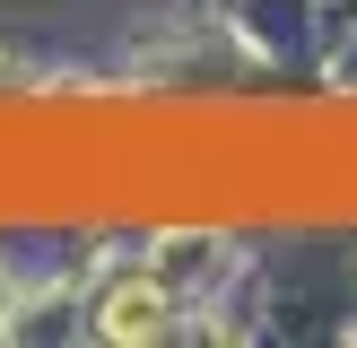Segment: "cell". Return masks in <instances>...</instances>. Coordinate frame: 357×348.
Here are the masks:
<instances>
[{
    "mask_svg": "<svg viewBox=\"0 0 357 348\" xmlns=\"http://www.w3.org/2000/svg\"><path fill=\"white\" fill-rule=\"evenodd\" d=\"M9 313H17V278L0 270V322H9Z\"/></svg>",
    "mask_w": 357,
    "mask_h": 348,
    "instance_id": "2",
    "label": "cell"
},
{
    "mask_svg": "<svg viewBox=\"0 0 357 348\" xmlns=\"http://www.w3.org/2000/svg\"><path fill=\"white\" fill-rule=\"evenodd\" d=\"M166 331H174V287H166V278L131 270V278H114V287L96 296V340L149 348V340H166Z\"/></svg>",
    "mask_w": 357,
    "mask_h": 348,
    "instance_id": "1",
    "label": "cell"
}]
</instances>
